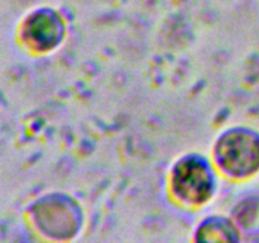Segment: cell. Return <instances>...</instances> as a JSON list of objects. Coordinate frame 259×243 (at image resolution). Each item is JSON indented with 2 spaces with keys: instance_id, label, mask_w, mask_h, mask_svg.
<instances>
[{
  "instance_id": "1",
  "label": "cell",
  "mask_w": 259,
  "mask_h": 243,
  "mask_svg": "<svg viewBox=\"0 0 259 243\" xmlns=\"http://www.w3.org/2000/svg\"><path fill=\"white\" fill-rule=\"evenodd\" d=\"M219 157L224 169L232 174H248L259 165V143L248 134H233L222 142Z\"/></svg>"
},
{
  "instance_id": "2",
  "label": "cell",
  "mask_w": 259,
  "mask_h": 243,
  "mask_svg": "<svg viewBox=\"0 0 259 243\" xmlns=\"http://www.w3.org/2000/svg\"><path fill=\"white\" fill-rule=\"evenodd\" d=\"M175 189L177 194L192 202L204 201L210 192L209 175L197 162L180 165L175 174Z\"/></svg>"
}]
</instances>
